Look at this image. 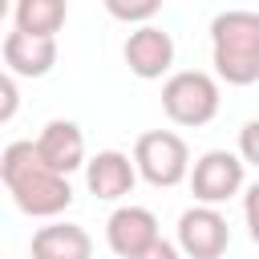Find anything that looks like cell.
Wrapping results in <instances>:
<instances>
[{"instance_id": "7", "label": "cell", "mask_w": 259, "mask_h": 259, "mask_svg": "<svg viewBox=\"0 0 259 259\" xmlns=\"http://www.w3.org/2000/svg\"><path fill=\"white\" fill-rule=\"evenodd\" d=\"M158 214L150 206H117L105 219V243L117 259H138L142 251H150L158 243Z\"/></svg>"}, {"instance_id": "5", "label": "cell", "mask_w": 259, "mask_h": 259, "mask_svg": "<svg viewBox=\"0 0 259 259\" xmlns=\"http://www.w3.org/2000/svg\"><path fill=\"white\" fill-rule=\"evenodd\" d=\"M247 182V162L231 150H206L194 166H190V190L202 206H219L227 198H235Z\"/></svg>"}, {"instance_id": "6", "label": "cell", "mask_w": 259, "mask_h": 259, "mask_svg": "<svg viewBox=\"0 0 259 259\" xmlns=\"http://www.w3.org/2000/svg\"><path fill=\"white\" fill-rule=\"evenodd\" d=\"M231 247V227L219 206H186L178 214V251L186 259H223Z\"/></svg>"}, {"instance_id": "15", "label": "cell", "mask_w": 259, "mask_h": 259, "mask_svg": "<svg viewBox=\"0 0 259 259\" xmlns=\"http://www.w3.org/2000/svg\"><path fill=\"white\" fill-rule=\"evenodd\" d=\"M239 158L247 166H259V117L243 121V130H239Z\"/></svg>"}, {"instance_id": "11", "label": "cell", "mask_w": 259, "mask_h": 259, "mask_svg": "<svg viewBox=\"0 0 259 259\" xmlns=\"http://www.w3.org/2000/svg\"><path fill=\"white\" fill-rule=\"evenodd\" d=\"M57 65V36H32L12 28L4 36V69L12 77H45Z\"/></svg>"}, {"instance_id": "2", "label": "cell", "mask_w": 259, "mask_h": 259, "mask_svg": "<svg viewBox=\"0 0 259 259\" xmlns=\"http://www.w3.org/2000/svg\"><path fill=\"white\" fill-rule=\"evenodd\" d=\"M210 65L227 85L259 81V12L227 8L210 20Z\"/></svg>"}, {"instance_id": "18", "label": "cell", "mask_w": 259, "mask_h": 259, "mask_svg": "<svg viewBox=\"0 0 259 259\" xmlns=\"http://www.w3.org/2000/svg\"><path fill=\"white\" fill-rule=\"evenodd\" d=\"M138 259H182V251H178V243H170V239H158L150 251H142Z\"/></svg>"}, {"instance_id": "1", "label": "cell", "mask_w": 259, "mask_h": 259, "mask_svg": "<svg viewBox=\"0 0 259 259\" xmlns=\"http://www.w3.org/2000/svg\"><path fill=\"white\" fill-rule=\"evenodd\" d=\"M0 178L28 219H57L73 206V186L65 174H57L40 154L36 142H8L0 154Z\"/></svg>"}, {"instance_id": "13", "label": "cell", "mask_w": 259, "mask_h": 259, "mask_svg": "<svg viewBox=\"0 0 259 259\" xmlns=\"http://www.w3.org/2000/svg\"><path fill=\"white\" fill-rule=\"evenodd\" d=\"M69 20V0H16L12 4V28L32 36H57Z\"/></svg>"}, {"instance_id": "9", "label": "cell", "mask_w": 259, "mask_h": 259, "mask_svg": "<svg viewBox=\"0 0 259 259\" xmlns=\"http://www.w3.org/2000/svg\"><path fill=\"white\" fill-rule=\"evenodd\" d=\"M138 178H142V174H138L134 158L121 154V150H97V154L85 162V186H89V194H97L101 202L125 198Z\"/></svg>"}, {"instance_id": "14", "label": "cell", "mask_w": 259, "mask_h": 259, "mask_svg": "<svg viewBox=\"0 0 259 259\" xmlns=\"http://www.w3.org/2000/svg\"><path fill=\"white\" fill-rule=\"evenodd\" d=\"M105 4V12L113 16V20H121V24H150L154 16H158V8H162V0H101Z\"/></svg>"}, {"instance_id": "17", "label": "cell", "mask_w": 259, "mask_h": 259, "mask_svg": "<svg viewBox=\"0 0 259 259\" xmlns=\"http://www.w3.org/2000/svg\"><path fill=\"white\" fill-rule=\"evenodd\" d=\"M0 93H4V105H0V121H12V113H16V77L12 73H4V81H0Z\"/></svg>"}, {"instance_id": "10", "label": "cell", "mask_w": 259, "mask_h": 259, "mask_svg": "<svg viewBox=\"0 0 259 259\" xmlns=\"http://www.w3.org/2000/svg\"><path fill=\"white\" fill-rule=\"evenodd\" d=\"M36 154H40L57 174H65V178L89 162V158H85V134H81V125L69 121V117L45 121V130L36 134Z\"/></svg>"}, {"instance_id": "16", "label": "cell", "mask_w": 259, "mask_h": 259, "mask_svg": "<svg viewBox=\"0 0 259 259\" xmlns=\"http://www.w3.org/2000/svg\"><path fill=\"white\" fill-rule=\"evenodd\" d=\"M243 223H247L251 243L259 247V182H251V186L243 190Z\"/></svg>"}, {"instance_id": "4", "label": "cell", "mask_w": 259, "mask_h": 259, "mask_svg": "<svg viewBox=\"0 0 259 259\" xmlns=\"http://www.w3.org/2000/svg\"><path fill=\"white\" fill-rule=\"evenodd\" d=\"M134 166L150 186L170 190L190 178V150L174 130H146L134 142Z\"/></svg>"}, {"instance_id": "3", "label": "cell", "mask_w": 259, "mask_h": 259, "mask_svg": "<svg viewBox=\"0 0 259 259\" xmlns=\"http://www.w3.org/2000/svg\"><path fill=\"white\" fill-rule=\"evenodd\" d=\"M219 81L202 69H182V73H170L166 85H162V109L174 125H186V130H198L206 121H214L219 113Z\"/></svg>"}, {"instance_id": "12", "label": "cell", "mask_w": 259, "mask_h": 259, "mask_svg": "<svg viewBox=\"0 0 259 259\" xmlns=\"http://www.w3.org/2000/svg\"><path fill=\"white\" fill-rule=\"evenodd\" d=\"M28 255L32 259H93V239L77 223H49L32 231Z\"/></svg>"}, {"instance_id": "8", "label": "cell", "mask_w": 259, "mask_h": 259, "mask_svg": "<svg viewBox=\"0 0 259 259\" xmlns=\"http://www.w3.org/2000/svg\"><path fill=\"white\" fill-rule=\"evenodd\" d=\"M121 57H125V65H130L134 77L158 81V77H166L170 65H174V36H170L166 28H158V24H142V28H134V32L125 36Z\"/></svg>"}]
</instances>
